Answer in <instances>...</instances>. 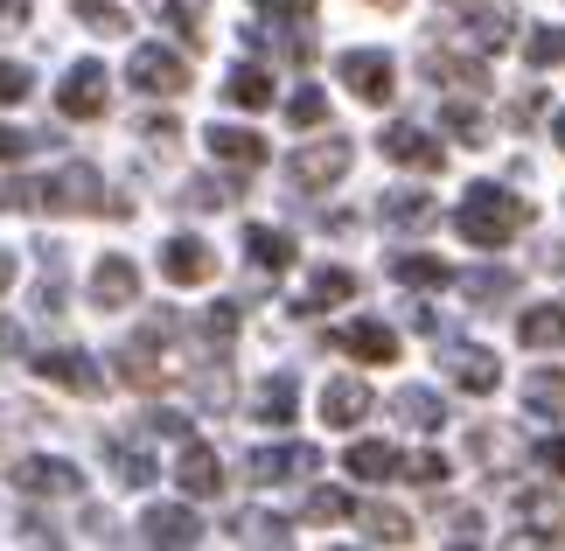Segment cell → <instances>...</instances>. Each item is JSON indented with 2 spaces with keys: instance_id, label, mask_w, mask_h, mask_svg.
<instances>
[{
  "instance_id": "6da1fadb",
  "label": "cell",
  "mask_w": 565,
  "mask_h": 551,
  "mask_svg": "<svg viewBox=\"0 0 565 551\" xmlns=\"http://www.w3.org/2000/svg\"><path fill=\"white\" fill-rule=\"evenodd\" d=\"M524 224H531V203L510 195V189H495V182H475L461 195V210H454V231H461L468 245H482V252H503Z\"/></svg>"
},
{
  "instance_id": "7a4b0ae2",
  "label": "cell",
  "mask_w": 565,
  "mask_h": 551,
  "mask_svg": "<svg viewBox=\"0 0 565 551\" xmlns=\"http://www.w3.org/2000/svg\"><path fill=\"white\" fill-rule=\"evenodd\" d=\"M350 161H356V140H342V134L308 140V147L287 161V182H294V189H329V182H342V174H350Z\"/></svg>"
},
{
  "instance_id": "3957f363",
  "label": "cell",
  "mask_w": 565,
  "mask_h": 551,
  "mask_svg": "<svg viewBox=\"0 0 565 551\" xmlns=\"http://www.w3.org/2000/svg\"><path fill=\"white\" fill-rule=\"evenodd\" d=\"M126 77H134V92H147V98H182L189 92V63L175 50H161V42H140L134 63H126Z\"/></svg>"
},
{
  "instance_id": "277c9868",
  "label": "cell",
  "mask_w": 565,
  "mask_h": 551,
  "mask_svg": "<svg viewBox=\"0 0 565 551\" xmlns=\"http://www.w3.org/2000/svg\"><path fill=\"white\" fill-rule=\"evenodd\" d=\"M335 77L350 84V98H363V105H391V92H398V71H391L384 50H342Z\"/></svg>"
},
{
  "instance_id": "5b68a950",
  "label": "cell",
  "mask_w": 565,
  "mask_h": 551,
  "mask_svg": "<svg viewBox=\"0 0 565 551\" xmlns=\"http://www.w3.org/2000/svg\"><path fill=\"white\" fill-rule=\"evenodd\" d=\"M252 8L258 14H273L266 21V29H279V56H287V63H308L315 56V0H252Z\"/></svg>"
},
{
  "instance_id": "8992f818",
  "label": "cell",
  "mask_w": 565,
  "mask_h": 551,
  "mask_svg": "<svg viewBox=\"0 0 565 551\" xmlns=\"http://www.w3.org/2000/svg\"><path fill=\"white\" fill-rule=\"evenodd\" d=\"M35 378L56 384V391H77V399H98V391H105V370L84 357V349H42V357H35Z\"/></svg>"
},
{
  "instance_id": "52a82bcc",
  "label": "cell",
  "mask_w": 565,
  "mask_h": 551,
  "mask_svg": "<svg viewBox=\"0 0 565 551\" xmlns=\"http://www.w3.org/2000/svg\"><path fill=\"white\" fill-rule=\"evenodd\" d=\"M42 210H56V216H84V210H105V203H98V168H84V161L56 168L50 182H42Z\"/></svg>"
},
{
  "instance_id": "ba28073f",
  "label": "cell",
  "mask_w": 565,
  "mask_h": 551,
  "mask_svg": "<svg viewBox=\"0 0 565 551\" xmlns=\"http://www.w3.org/2000/svg\"><path fill=\"white\" fill-rule=\"evenodd\" d=\"M377 147H384V161H398V168H419V174H440V168H447V147L433 140V134H419L412 119L384 126V134H377Z\"/></svg>"
},
{
  "instance_id": "9c48e42d",
  "label": "cell",
  "mask_w": 565,
  "mask_h": 551,
  "mask_svg": "<svg viewBox=\"0 0 565 551\" xmlns=\"http://www.w3.org/2000/svg\"><path fill=\"white\" fill-rule=\"evenodd\" d=\"M14 489L21 496H84V475H77V460L29 454V460H14Z\"/></svg>"
},
{
  "instance_id": "30bf717a",
  "label": "cell",
  "mask_w": 565,
  "mask_h": 551,
  "mask_svg": "<svg viewBox=\"0 0 565 551\" xmlns=\"http://www.w3.org/2000/svg\"><path fill=\"white\" fill-rule=\"evenodd\" d=\"M105 63H71V71H63V84H56V113L63 119H98L105 113Z\"/></svg>"
},
{
  "instance_id": "8fae6325",
  "label": "cell",
  "mask_w": 565,
  "mask_h": 551,
  "mask_svg": "<svg viewBox=\"0 0 565 551\" xmlns=\"http://www.w3.org/2000/svg\"><path fill=\"white\" fill-rule=\"evenodd\" d=\"M92 300L105 307V315H113V307H134L140 300V266L126 252H105L92 266Z\"/></svg>"
},
{
  "instance_id": "7c38bea8",
  "label": "cell",
  "mask_w": 565,
  "mask_h": 551,
  "mask_svg": "<svg viewBox=\"0 0 565 551\" xmlns=\"http://www.w3.org/2000/svg\"><path fill=\"white\" fill-rule=\"evenodd\" d=\"M161 279L168 286H203V279H216V252L203 237H168L161 245Z\"/></svg>"
},
{
  "instance_id": "4fadbf2b",
  "label": "cell",
  "mask_w": 565,
  "mask_h": 551,
  "mask_svg": "<svg viewBox=\"0 0 565 551\" xmlns=\"http://www.w3.org/2000/svg\"><path fill=\"white\" fill-rule=\"evenodd\" d=\"M175 489L182 496H224V460H216L203 439H182V454H175Z\"/></svg>"
},
{
  "instance_id": "5bb4252c",
  "label": "cell",
  "mask_w": 565,
  "mask_h": 551,
  "mask_svg": "<svg viewBox=\"0 0 565 551\" xmlns=\"http://www.w3.org/2000/svg\"><path fill=\"white\" fill-rule=\"evenodd\" d=\"M315 468H321V454L308 447V439H300V447H258L245 460V475L266 481V489H273V481H300V475H315Z\"/></svg>"
},
{
  "instance_id": "9a60e30c",
  "label": "cell",
  "mask_w": 565,
  "mask_h": 551,
  "mask_svg": "<svg viewBox=\"0 0 565 551\" xmlns=\"http://www.w3.org/2000/svg\"><path fill=\"white\" fill-rule=\"evenodd\" d=\"M140 538H147V544H168V551H182V544H195V538H203V523H195V510H189V502H154V510L140 517Z\"/></svg>"
},
{
  "instance_id": "2e32d148",
  "label": "cell",
  "mask_w": 565,
  "mask_h": 551,
  "mask_svg": "<svg viewBox=\"0 0 565 551\" xmlns=\"http://www.w3.org/2000/svg\"><path fill=\"white\" fill-rule=\"evenodd\" d=\"M447 378L461 384V391H475V399H489V391L503 384V363H495L489 349H475V342H454L447 349Z\"/></svg>"
},
{
  "instance_id": "e0dca14e",
  "label": "cell",
  "mask_w": 565,
  "mask_h": 551,
  "mask_svg": "<svg viewBox=\"0 0 565 551\" xmlns=\"http://www.w3.org/2000/svg\"><path fill=\"white\" fill-rule=\"evenodd\" d=\"M335 349H342V357H356V363H391V357H398V336H391L384 321H342L335 328Z\"/></svg>"
},
{
  "instance_id": "ac0fdd59",
  "label": "cell",
  "mask_w": 565,
  "mask_h": 551,
  "mask_svg": "<svg viewBox=\"0 0 565 551\" xmlns=\"http://www.w3.org/2000/svg\"><path fill=\"white\" fill-rule=\"evenodd\" d=\"M516 517L531 523L524 544H552L565 531V496H552V489H516Z\"/></svg>"
},
{
  "instance_id": "d6986e66",
  "label": "cell",
  "mask_w": 565,
  "mask_h": 551,
  "mask_svg": "<svg viewBox=\"0 0 565 551\" xmlns=\"http://www.w3.org/2000/svg\"><path fill=\"white\" fill-rule=\"evenodd\" d=\"M203 140H210V153H216L224 168H245V174H258V168H266V140H258L252 126H210Z\"/></svg>"
},
{
  "instance_id": "ffe728a7",
  "label": "cell",
  "mask_w": 565,
  "mask_h": 551,
  "mask_svg": "<svg viewBox=\"0 0 565 551\" xmlns=\"http://www.w3.org/2000/svg\"><path fill=\"white\" fill-rule=\"evenodd\" d=\"M363 412H371V384H363V378H329V391H321V418L350 433Z\"/></svg>"
},
{
  "instance_id": "44dd1931",
  "label": "cell",
  "mask_w": 565,
  "mask_h": 551,
  "mask_svg": "<svg viewBox=\"0 0 565 551\" xmlns=\"http://www.w3.org/2000/svg\"><path fill=\"white\" fill-rule=\"evenodd\" d=\"M342 468H350L356 481H398L405 454H398V447H384V439H356V447L342 454Z\"/></svg>"
},
{
  "instance_id": "7402d4cb",
  "label": "cell",
  "mask_w": 565,
  "mask_h": 551,
  "mask_svg": "<svg viewBox=\"0 0 565 551\" xmlns=\"http://www.w3.org/2000/svg\"><path fill=\"white\" fill-rule=\"evenodd\" d=\"M391 412H398L412 433H440V426H447V405H440V391H426V384H405L398 399H391Z\"/></svg>"
},
{
  "instance_id": "603a6c76",
  "label": "cell",
  "mask_w": 565,
  "mask_h": 551,
  "mask_svg": "<svg viewBox=\"0 0 565 551\" xmlns=\"http://www.w3.org/2000/svg\"><path fill=\"white\" fill-rule=\"evenodd\" d=\"M294 405H300V384L287 378V370H279V378H266V384L252 391V418H258V426H287Z\"/></svg>"
},
{
  "instance_id": "cb8c5ba5",
  "label": "cell",
  "mask_w": 565,
  "mask_h": 551,
  "mask_svg": "<svg viewBox=\"0 0 565 551\" xmlns=\"http://www.w3.org/2000/svg\"><path fill=\"white\" fill-rule=\"evenodd\" d=\"M342 300H356V273H342V266H315L308 294H300L294 307H300V315H315V307H342Z\"/></svg>"
},
{
  "instance_id": "d4e9b609",
  "label": "cell",
  "mask_w": 565,
  "mask_h": 551,
  "mask_svg": "<svg viewBox=\"0 0 565 551\" xmlns=\"http://www.w3.org/2000/svg\"><path fill=\"white\" fill-rule=\"evenodd\" d=\"M245 252H252L258 273H287L294 266V237L273 231V224H245Z\"/></svg>"
},
{
  "instance_id": "484cf974",
  "label": "cell",
  "mask_w": 565,
  "mask_h": 551,
  "mask_svg": "<svg viewBox=\"0 0 565 551\" xmlns=\"http://www.w3.org/2000/svg\"><path fill=\"white\" fill-rule=\"evenodd\" d=\"M377 216L391 231H419V224H433V195H419V189H391L384 203H377Z\"/></svg>"
},
{
  "instance_id": "4316f807",
  "label": "cell",
  "mask_w": 565,
  "mask_h": 551,
  "mask_svg": "<svg viewBox=\"0 0 565 551\" xmlns=\"http://www.w3.org/2000/svg\"><path fill=\"white\" fill-rule=\"evenodd\" d=\"M224 98L245 105V113H266V105H273V77L258 71V63H237V71L224 77Z\"/></svg>"
},
{
  "instance_id": "83f0119b",
  "label": "cell",
  "mask_w": 565,
  "mask_h": 551,
  "mask_svg": "<svg viewBox=\"0 0 565 551\" xmlns=\"http://www.w3.org/2000/svg\"><path fill=\"white\" fill-rule=\"evenodd\" d=\"M461 29H468L475 50H503L510 29H516V14H510V8H468V14H461Z\"/></svg>"
},
{
  "instance_id": "f1b7e54d",
  "label": "cell",
  "mask_w": 565,
  "mask_h": 551,
  "mask_svg": "<svg viewBox=\"0 0 565 551\" xmlns=\"http://www.w3.org/2000/svg\"><path fill=\"white\" fill-rule=\"evenodd\" d=\"M516 336H524V349H565V307H531Z\"/></svg>"
},
{
  "instance_id": "f546056e",
  "label": "cell",
  "mask_w": 565,
  "mask_h": 551,
  "mask_svg": "<svg viewBox=\"0 0 565 551\" xmlns=\"http://www.w3.org/2000/svg\"><path fill=\"white\" fill-rule=\"evenodd\" d=\"M105 460H113V475L126 481V489H147V481H154V460H147V447H126V439H105Z\"/></svg>"
},
{
  "instance_id": "4dcf8cb0",
  "label": "cell",
  "mask_w": 565,
  "mask_h": 551,
  "mask_svg": "<svg viewBox=\"0 0 565 551\" xmlns=\"http://www.w3.org/2000/svg\"><path fill=\"white\" fill-rule=\"evenodd\" d=\"M231 538H237V544H287L294 523H287V517H266V510H245V517L231 523Z\"/></svg>"
},
{
  "instance_id": "1f68e13d",
  "label": "cell",
  "mask_w": 565,
  "mask_h": 551,
  "mask_svg": "<svg viewBox=\"0 0 565 551\" xmlns=\"http://www.w3.org/2000/svg\"><path fill=\"white\" fill-rule=\"evenodd\" d=\"M391 279H398V286H447L454 273L440 266V258H426V252H398V258H391Z\"/></svg>"
},
{
  "instance_id": "d6a6232c",
  "label": "cell",
  "mask_w": 565,
  "mask_h": 551,
  "mask_svg": "<svg viewBox=\"0 0 565 551\" xmlns=\"http://www.w3.org/2000/svg\"><path fill=\"white\" fill-rule=\"evenodd\" d=\"M524 405L537 418H565V378H552V370H537V378L524 384Z\"/></svg>"
},
{
  "instance_id": "836d02e7",
  "label": "cell",
  "mask_w": 565,
  "mask_h": 551,
  "mask_svg": "<svg viewBox=\"0 0 565 551\" xmlns=\"http://www.w3.org/2000/svg\"><path fill=\"white\" fill-rule=\"evenodd\" d=\"M461 294H468V300H482V307H489V300H510V294H516V273H503V266L489 273V266H482V273H468V279H461Z\"/></svg>"
},
{
  "instance_id": "e575fe53",
  "label": "cell",
  "mask_w": 565,
  "mask_h": 551,
  "mask_svg": "<svg viewBox=\"0 0 565 551\" xmlns=\"http://www.w3.org/2000/svg\"><path fill=\"white\" fill-rule=\"evenodd\" d=\"M356 523H363V538H371V544H412V523L398 510H363Z\"/></svg>"
},
{
  "instance_id": "d590c367",
  "label": "cell",
  "mask_w": 565,
  "mask_h": 551,
  "mask_svg": "<svg viewBox=\"0 0 565 551\" xmlns=\"http://www.w3.org/2000/svg\"><path fill=\"white\" fill-rule=\"evenodd\" d=\"M524 63H531V71H552V63H565V29H537V35H524Z\"/></svg>"
},
{
  "instance_id": "8d00e7d4",
  "label": "cell",
  "mask_w": 565,
  "mask_h": 551,
  "mask_svg": "<svg viewBox=\"0 0 565 551\" xmlns=\"http://www.w3.org/2000/svg\"><path fill=\"white\" fill-rule=\"evenodd\" d=\"M426 77H447V84H482V63H461V56H447V50H426Z\"/></svg>"
},
{
  "instance_id": "74e56055",
  "label": "cell",
  "mask_w": 565,
  "mask_h": 551,
  "mask_svg": "<svg viewBox=\"0 0 565 551\" xmlns=\"http://www.w3.org/2000/svg\"><path fill=\"white\" fill-rule=\"evenodd\" d=\"M454 468H447V454H405V468H398V481H419V489H440Z\"/></svg>"
},
{
  "instance_id": "f35d334b",
  "label": "cell",
  "mask_w": 565,
  "mask_h": 551,
  "mask_svg": "<svg viewBox=\"0 0 565 551\" xmlns=\"http://www.w3.org/2000/svg\"><path fill=\"white\" fill-rule=\"evenodd\" d=\"M147 8H154V14L168 21V29H182V35L195 42V21H203V8H210V0H147Z\"/></svg>"
},
{
  "instance_id": "ab89813d",
  "label": "cell",
  "mask_w": 565,
  "mask_h": 551,
  "mask_svg": "<svg viewBox=\"0 0 565 551\" xmlns=\"http://www.w3.org/2000/svg\"><path fill=\"white\" fill-rule=\"evenodd\" d=\"M321 119H329V98H321L315 84H308V92H294V98H287V126H321Z\"/></svg>"
},
{
  "instance_id": "60d3db41",
  "label": "cell",
  "mask_w": 565,
  "mask_h": 551,
  "mask_svg": "<svg viewBox=\"0 0 565 551\" xmlns=\"http://www.w3.org/2000/svg\"><path fill=\"white\" fill-rule=\"evenodd\" d=\"M77 21H84V29H98V35H119L126 29V14L113 8V0H77Z\"/></svg>"
},
{
  "instance_id": "b9f144b4",
  "label": "cell",
  "mask_w": 565,
  "mask_h": 551,
  "mask_svg": "<svg viewBox=\"0 0 565 551\" xmlns=\"http://www.w3.org/2000/svg\"><path fill=\"white\" fill-rule=\"evenodd\" d=\"M231 195H224V182H210V174H195V182H182V210H224Z\"/></svg>"
},
{
  "instance_id": "7bdbcfd3",
  "label": "cell",
  "mask_w": 565,
  "mask_h": 551,
  "mask_svg": "<svg viewBox=\"0 0 565 551\" xmlns=\"http://www.w3.org/2000/svg\"><path fill=\"white\" fill-rule=\"evenodd\" d=\"M440 538L447 544H482V517H475V510H447L440 517Z\"/></svg>"
},
{
  "instance_id": "ee69618b",
  "label": "cell",
  "mask_w": 565,
  "mask_h": 551,
  "mask_svg": "<svg viewBox=\"0 0 565 551\" xmlns=\"http://www.w3.org/2000/svg\"><path fill=\"white\" fill-rule=\"evenodd\" d=\"M350 510H356V502L342 496V489H315V496H308V517H315V523H335V517H350Z\"/></svg>"
},
{
  "instance_id": "f6af8a7d",
  "label": "cell",
  "mask_w": 565,
  "mask_h": 551,
  "mask_svg": "<svg viewBox=\"0 0 565 551\" xmlns=\"http://www.w3.org/2000/svg\"><path fill=\"white\" fill-rule=\"evenodd\" d=\"M440 119H447V134H461L468 147H482V113H475V105H447Z\"/></svg>"
},
{
  "instance_id": "bcb514c9",
  "label": "cell",
  "mask_w": 565,
  "mask_h": 551,
  "mask_svg": "<svg viewBox=\"0 0 565 551\" xmlns=\"http://www.w3.org/2000/svg\"><path fill=\"white\" fill-rule=\"evenodd\" d=\"M29 71H21V63H0V105H21V98H29Z\"/></svg>"
},
{
  "instance_id": "7dc6e473",
  "label": "cell",
  "mask_w": 565,
  "mask_h": 551,
  "mask_svg": "<svg viewBox=\"0 0 565 551\" xmlns=\"http://www.w3.org/2000/svg\"><path fill=\"white\" fill-rule=\"evenodd\" d=\"M203 336H210V342H231V336H237V307H231V300L203 315Z\"/></svg>"
},
{
  "instance_id": "c3c4849f",
  "label": "cell",
  "mask_w": 565,
  "mask_h": 551,
  "mask_svg": "<svg viewBox=\"0 0 565 551\" xmlns=\"http://www.w3.org/2000/svg\"><path fill=\"white\" fill-rule=\"evenodd\" d=\"M147 433H168V439H189V418H182V412H161V405H154V412H147Z\"/></svg>"
},
{
  "instance_id": "681fc988",
  "label": "cell",
  "mask_w": 565,
  "mask_h": 551,
  "mask_svg": "<svg viewBox=\"0 0 565 551\" xmlns=\"http://www.w3.org/2000/svg\"><path fill=\"white\" fill-rule=\"evenodd\" d=\"M537 460H545L552 475H565V433H545V439H537Z\"/></svg>"
},
{
  "instance_id": "f907efd6",
  "label": "cell",
  "mask_w": 565,
  "mask_h": 551,
  "mask_svg": "<svg viewBox=\"0 0 565 551\" xmlns=\"http://www.w3.org/2000/svg\"><path fill=\"white\" fill-rule=\"evenodd\" d=\"M35 140L21 134V126H0V161H21V153H29Z\"/></svg>"
},
{
  "instance_id": "816d5d0a",
  "label": "cell",
  "mask_w": 565,
  "mask_h": 551,
  "mask_svg": "<svg viewBox=\"0 0 565 551\" xmlns=\"http://www.w3.org/2000/svg\"><path fill=\"white\" fill-rule=\"evenodd\" d=\"M14 29H29V0H0V35H14Z\"/></svg>"
},
{
  "instance_id": "f5cc1de1",
  "label": "cell",
  "mask_w": 565,
  "mask_h": 551,
  "mask_svg": "<svg viewBox=\"0 0 565 551\" xmlns=\"http://www.w3.org/2000/svg\"><path fill=\"white\" fill-rule=\"evenodd\" d=\"M8 349H21V328H14V321H0V357H8Z\"/></svg>"
},
{
  "instance_id": "db71d44e",
  "label": "cell",
  "mask_w": 565,
  "mask_h": 551,
  "mask_svg": "<svg viewBox=\"0 0 565 551\" xmlns=\"http://www.w3.org/2000/svg\"><path fill=\"white\" fill-rule=\"evenodd\" d=\"M8 286H14V258L0 252V294H8Z\"/></svg>"
},
{
  "instance_id": "11a10c76",
  "label": "cell",
  "mask_w": 565,
  "mask_h": 551,
  "mask_svg": "<svg viewBox=\"0 0 565 551\" xmlns=\"http://www.w3.org/2000/svg\"><path fill=\"white\" fill-rule=\"evenodd\" d=\"M552 140H558V147H565V113H558V119H552Z\"/></svg>"
},
{
  "instance_id": "9f6ffc18",
  "label": "cell",
  "mask_w": 565,
  "mask_h": 551,
  "mask_svg": "<svg viewBox=\"0 0 565 551\" xmlns=\"http://www.w3.org/2000/svg\"><path fill=\"white\" fill-rule=\"evenodd\" d=\"M371 8H405V0H371Z\"/></svg>"
}]
</instances>
